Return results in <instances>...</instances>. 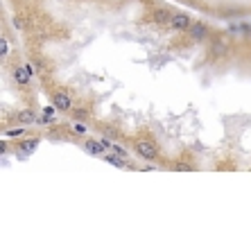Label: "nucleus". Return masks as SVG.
<instances>
[{"instance_id": "423d86ee", "label": "nucleus", "mask_w": 251, "mask_h": 251, "mask_svg": "<svg viewBox=\"0 0 251 251\" xmlns=\"http://www.w3.org/2000/svg\"><path fill=\"white\" fill-rule=\"evenodd\" d=\"M84 150H86L88 154H93V156H104L106 150L104 145L100 143V138H91V136H86V140H84Z\"/></svg>"}, {"instance_id": "39448f33", "label": "nucleus", "mask_w": 251, "mask_h": 251, "mask_svg": "<svg viewBox=\"0 0 251 251\" xmlns=\"http://www.w3.org/2000/svg\"><path fill=\"white\" fill-rule=\"evenodd\" d=\"M172 9H168V7H156L152 14H150V18H152V23L161 25V27H170V18H172Z\"/></svg>"}, {"instance_id": "4468645a", "label": "nucleus", "mask_w": 251, "mask_h": 251, "mask_svg": "<svg viewBox=\"0 0 251 251\" xmlns=\"http://www.w3.org/2000/svg\"><path fill=\"white\" fill-rule=\"evenodd\" d=\"M7 152H9V143H7V140H0V156Z\"/></svg>"}, {"instance_id": "f8f14e48", "label": "nucleus", "mask_w": 251, "mask_h": 251, "mask_svg": "<svg viewBox=\"0 0 251 251\" xmlns=\"http://www.w3.org/2000/svg\"><path fill=\"white\" fill-rule=\"evenodd\" d=\"M70 131L75 136H88V127L84 123H73L70 125Z\"/></svg>"}, {"instance_id": "dca6fc26", "label": "nucleus", "mask_w": 251, "mask_h": 251, "mask_svg": "<svg viewBox=\"0 0 251 251\" xmlns=\"http://www.w3.org/2000/svg\"><path fill=\"white\" fill-rule=\"evenodd\" d=\"M7 134H9V136H23V129H9Z\"/></svg>"}, {"instance_id": "0eeeda50", "label": "nucleus", "mask_w": 251, "mask_h": 251, "mask_svg": "<svg viewBox=\"0 0 251 251\" xmlns=\"http://www.w3.org/2000/svg\"><path fill=\"white\" fill-rule=\"evenodd\" d=\"M12 77H14V82L18 84V86H29V79H32V75L27 73V68L25 66H14L12 70Z\"/></svg>"}, {"instance_id": "a211bd4d", "label": "nucleus", "mask_w": 251, "mask_h": 251, "mask_svg": "<svg viewBox=\"0 0 251 251\" xmlns=\"http://www.w3.org/2000/svg\"><path fill=\"white\" fill-rule=\"evenodd\" d=\"M0 12H2V2H0Z\"/></svg>"}, {"instance_id": "1a4fd4ad", "label": "nucleus", "mask_w": 251, "mask_h": 251, "mask_svg": "<svg viewBox=\"0 0 251 251\" xmlns=\"http://www.w3.org/2000/svg\"><path fill=\"white\" fill-rule=\"evenodd\" d=\"M16 120L21 125H34V123H39V116H36L32 109H23V111L16 113Z\"/></svg>"}, {"instance_id": "ddd939ff", "label": "nucleus", "mask_w": 251, "mask_h": 251, "mask_svg": "<svg viewBox=\"0 0 251 251\" xmlns=\"http://www.w3.org/2000/svg\"><path fill=\"white\" fill-rule=\"evenodd\" d=\"M7 54H9V43L5 36H0V59H7Z\"/></svg>"}, {"instance_id": "2eb2a0df", "label": "nucleus", "mask_w": 251, "mask_h": 251, "mask_svg": "<svg viewBox=\"0 0 251 251\" xmlns=\"http://www.w3.org/2000/svg\"><path fill=\"white\" fill-rule=\"evenodd\" d=\"M12 23H14V27H16V29H21V27H23V21H21V18H18V16H14V21H12Z\"/></svg>"}, {"instance_id": "9b49d317", "label": "nucleus", "mask_w": 251, "mask_h": 251, "mask_svg": "<svg viewBox=\"0 0 251 251\" xmlns=\"http://www.w3.org/2000/svg\"><path fill=\"white\" fill-rule=\"evenodd\" d=\"M172 170H176V172H193L195 165L190 163V161H176V163L172 165Z\"/></svg>"}, {"instance_id": "f03ea898", "label": "nucleus", "mask_w": 251, "mask_h": 251, "mask_svg": "<svg viewBox=\"0 0 251 251\" xmlns=\"http://www.w3.org/2000/svg\"><path fill=\"white\" fill-rule=\"evenodd\" d=\"M52 104L57 106V111H61V113H70L73 109H75L73 98H70V93L64 91V88H57V91L52 93Z\"/></svg>"}, {"instance_id": "20e7f679", "label": "nucleus", "mask_w": 251, "mask_h": 251, "mask_svg": "<svg viewBox=\"0 0 251 251\" xmlns=\"http://www.w3.org/2000/svg\"><path fill=\"white\" fill-rule=\"evenodd\" d=\"M190 25H193V18L186 12H175L170 18V29H175V32H188Z\"/></svg>"}, {"instance_id": "f257e3e1", "label": "nucleus", "mask_w": 251, "mask_h": 251, "mask_svg": "<svg viewBox=\"0 0 251 251\" xmlns=\"http://www.w3.org/2000/svg\"><path fill=\"white\" fill-rule=\"evenodd\" d=\"M131 147H134V152L138 154L143 161H158V145L156 140L150 138V136H138V138L131 143Z\"/></svg>"}, {"instance_id": "6e6552de", "label": "nucleus", "mask_w": 251, "mask_h": 251, "mask_svg": "<svg viewBox=\"0 0 251 251\" xmlns=\"http://www.w3.org/2000/svg\"><path fill=\"white\" fill-rule=\"evenodd\" d=\"M39 147V138H25V140H21V143H16V150L23 156H27V154H32Z\"/></svg>"}, {"instance_id": "f3484780", "label": "nucleus", "mask_w": 251, "mask_h": 251, "mask_svg": "<svg viewBox=\"0 0 251 251\" xmlns=\"http://www.w3.org/2000/svg\"><path fill=\"white\" fill-rule=\"evenodd\" d=\"M106 2H125V0H106Z\"/></svg>"}, {"instance_id": "9d476101", "label": "nucleus", "mask_w": 251, "mask_h": 251, "mask_svg": "<svg viewBox=\"0 0 251 251\" xmlns=\"http://www.w3.org/2000/svg\"><path fill=\"white\" fill-rule=\"evenodd\" d=\"M106 161V163H111L116 165V168H129V161H125V158H120L118 154H111V152H106L104 156H102Z\"/></svg>"}, {"instance_id": "7ed1b4c3", "label": "nucleus", "mask_w": 251, "mask_h": 251, "mask_svg": "<svg viewBox=\"0 0 251 251\" xmlns=\"http://www.w3.org/2000/svg\"><path fill=\"white\" fill-rule=\"evenodd\" d=\"M186 34L190 36V41L204 43V41H208L210 29H208V25H206L204 21H193V25H190V29H188Z\"/></svg>"}]
</instances>
